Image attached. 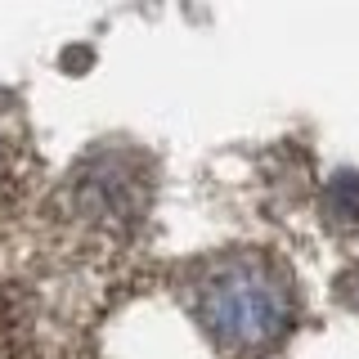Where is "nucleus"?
I'll return each instance as SVG.
<instances>
[{
	"label": "nucleus",
	"mask_w": 359,
	"mask_h": 359,
	"mask_svg": "<svg viewBox=\"0 0 359 359\" xmlns=\"http://www.w3.org/2000/svg\"><path fill=\"white\" fill-rule=\"evenodd\" d=\"M189 314L229 359H265L301 319L297 278L265 252H229L198 261L189 274Z\"/></svg>",
	"instance_id": "nucleus-1"
},
{
	"label": "nucleus",
	"mask_w": 359,
	"mask_h": 359,
	"mask_svg": "<svg viewBox=\"0 0 359 359\" xmlns=\"http://www.w3.org/2000/svg\"><path fill=\"white\" fill-rule=\"evenodd\" d=\"M5 162H9V140H5V126H0V175H5Z\"/></svg>",
	"instance_id": "nucleus-2"
}]
</instances>
